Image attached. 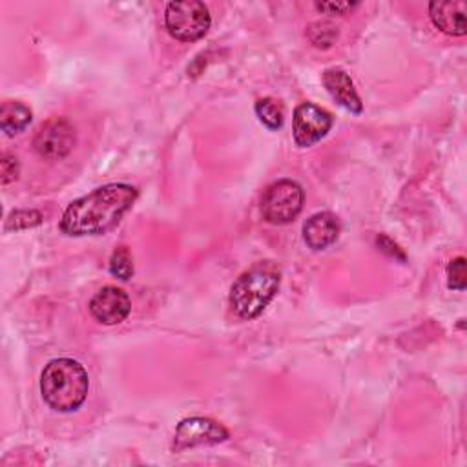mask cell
Here are the masks:
<instances>
[{"mask_svg":"<svg viewBox=\"0 0 467 467\" xmlns=\"http://www.w3.org/2000/svg\"><path fill=\"white\" fill-rule=\"evenodd\" d=\"M137 199V190L124 182L100 186L75 199L60 219L67 235H100L119 224Z\"/></svg>","mask_w":467,"mask_h":467,"instance_id":"obj_1","label":"cell"},{"mask_svg":"<svg viewBox=\"0 0 467 467\" xmlns=\"http://www.w3.org/2000/svg\"><path fill=\"white\" fill-rule=\"evenodd\" d=\"M73 144H75V130L62 117H53L46 120L36 130L33 139V146L36 153L51 161L66 157L71 151Z\"/></svg>","mask_w":467,"mask_h":467,"instance_id":"obj_7","label":"cell"},{"mask_svg":"<svg viewBox=\"0 0 467 467\" xmlns=\"http://www.w3.org/2000/svg\"><path fill=\"white\" fill-rule=\"evenodd\" d=\"M376 243H378V248H379L381 252H385L387 255H390V257H398V259L405 261V254H403V252L400 250V246H398L392 239H389L387 235H378Z\"/></svg>","mask_w":467,"mask_h":467,"instance_id":"obj_21","label":"cell"},{"mask_svg":"<svg viewBox=\"0 0 467 467\" xmlns=\"http://www.w3.org/2000/svg\"><path fill=\"white\" fill-rule=\"evenodd\" d=\"M447 285L452 290H465L467 277H465V257L458 255L449 261L447 265Z\"/></svg>","mask_w":467,"mask_h":467,"instance_id":"obj_18","label":"cell"},{"mask_svg":"<svg viewBox=\"0 0 467 467\" xmlns=\"http://www.w3.org/2000/svg\"><path fill=\"white\" fill-rule=\"evenodd\" d=\"M0 173H2V184H7L18 177V161L16 157L4 153L0 161Z\"/></svg>","mask_w":467,"mask_h":467,"instance_id":"obj_19","label":"cell"},{"mask_svg":"<svg viewBox=\"0 0 467 467\" xmlns=\"http://www.w3.org/2000/svg\"><path fill=\"white\" fill-rule=\"evenodd\" d=\"M314 5L317 11L327 15H345L347 11H352L354 7H358L356 2H316Z\"/></svg>","mask_w":467,"mask_h":467,"instance_id":"obj_20","label":"cell"},{"mask_svg":"<svg viewBox=\"0 0 467 467\" xmlns=\"http://www.w3.org/2000/svg\"><path fill=\"white\" fill-rule=\"evenodd\" d=\"M339 235V219L332 212H317L303 224V239L312 250H325Z\"/></svg>","mask_w":467,"mask_h":467,"instance_id":"obj_11","label":"cell"},{"mask_svg":"<svg viewBox=\"0 0 467 467\" xmlns=\"http://www.w3.org/2000/svg\"><path fill=\"white\" fill-rule=\"evenodd\" d=\"M131 303L128 294L117 286L100 288L89 301L91 316L104 325H117L130 314Z\"/></svg>","mask_w":467,"mask_h":467,"instance_id":"obj_9","label":"cell"},{"mask_svg":"<svg viewBox=\"0 0 467 467\" xmlns=\"http://www.w3.org/2000/svg\"><path fill=\"white\" fill-rule=\"evenodd\" d=\"M281 274L279 268L270 261L255 263L252 268L243 272L230 288L232 310L241 319L257 317L266 305L274 299L279 288Z\"/></svg>","mask_w":467,"mask_h":467,"instance_id":"obj_3","label":"cell"},{"mask_svg":"<svg viewBox=\"0 0 467 467\" xmlns=\"http://www.w3.org/2000/svg\"><path fill=\"white\" fill-rule=\"evenodd\" d=\"M228 438V431L219 425L217 421L210 418H186L182 420L173 436V449L182 451L188 447H197V445H212V443H221Z\"/></svg>","mask_w":467,"mask_h":467,"instance_id":"obj_8","label":"cell"},{"mask_svg":"<svg viewBox=\"0 0 467 467\" xmlns=\"http://www.w3.org/2000/svg\"><path fill=\"white\" fill-rule=\"evenodd\" d=\"M42 223V213L36 210H16L5 221V232L9 230H24Z\"/></svg>","mask_w":467,"mask_h":467,"instance_id":"obj_17","label":"cell"},{"mask_svg":"<svg viewBox=\"0 0 467 467\" xmlns=\"http://www.w3.org/2000/svg\"><path fill=\"white\" fill-rule=\"evenodd\" d=\"M255 113L259 117V120L270 128V130H277L283 126V120H285V108L279 100L272 99V97H265V99H259L255 102Z\"/></svg>","mask_w":467,"mask_h":467,"instance_id":"obj_14","label":"cell"},{"mask_svg":"<svg viewBox=\"0 0 467 467\" xmlns=\"http://www.w3.org/2000/svg\"><path fill=\"white\" fill-rule=\"evenodd\" d=\"M109 272L126 281L133 275V259H131V254L126 246H120L117 248L113 254H111V259H109Z\"/></svg>","mask_w":467,"mask_h":467,"instance_id":"obj_16","label":"cell"},{"mask_svg":"<svg viewBox=\"0 0 467 467\" xmlns=\"http://www.w3.org/2000/svg\"><path fill=\"white\" fill-rule=\"evenodd\" d=\"M465 2L462 0H447V2H431L429 16L432 24L452 36H463L467 33L465 22Z\"/></svg>","mask_w":467,"mask_h":467,"instance_id":"obj_10","label":"cell"},{"mask_svg":"<svg viewBox=\"0 0 467 467\" xmlns=\"http://www.w3.org/2000/svg\"><path fill=\"white\" fill-rule=\"evenodd\" d=\"M31 109L15 100H5L0 106V128L5 131V135H15L26 130V126L31 122Z\"/></svg>","mask_w":467,"mask_h":467,"instance_id":"obj_13","label":"cell"},{"mask_svg":"<svg viewBox=\"0 0 467 467\" xmlns=\"http://www.w3.org/2000/svg\"><path fill=\"white\" fill-rule=\"evenodd\" d=\"M323 86L327 88L330 97L339 106H343L350 113H361V109H363L361 99H359L350 77L343 69H339V67L327 69L323 73Z\"/></svg>","mask_w":467,"mask_h":467,"instance_id":"obj_12","label":"cell"},{"mask_svg":"<svg viewBox=\"0 0 467 467\" xmlns=\"http://www.w3.org/2000/svg\"><path fill=\"white\" fill-rule=\"evenodd\" d=\"M164 24L175 40L193 42L208 33L212 16L202 2H170L164 11Z\"/></svg>","mask_w":467,"mask_h":467,"instance_id":"obj_4","label":"cell"},{"mask_svg":"<svg viewBox=\"0 0 467 467\" xmlns=\"http://www.w3.org/2000/svg\"><path fill=\"white\" fill-rule=\"evenodd\" d=\"M306 36L312 42V46L327 49V47H330L336 42L337 27L334 24L327 22V20H317V22H312L308 26Z\"/></svg>","mask_w":467,"mask_h":467,"instance_id":"obj_15","label":"cell"},{"mask_svg":"<svg viewBox=\"0 0 467 467\" xmlns=\"http://www.w3.org/2000/svg\"><path fill=\"white\" fill-rule=\"evenodd\" d=\"M330 126L332 115L312 102H303L294 111L292 131L294 140L299 148H308L321 140L328 133Z\"/></svg>","mask_w":467,"mask_h":467,"instance_id":"obj_6","label":"cell"},{"mask_svg":"<svg viewBox=\"0 0 467 467\" xmlns=\"http://www.w3.org/2000/svg\"><path fill=\"white\" fill-rule=\"evenodd\" d=\"M89 389L86 368L71 358L51 359L40 374V392L44 401L60 412L77 410Z\"/></svg>","mask_w":467,"mask_h":467,"instance_id":"obj_2","label":"cell"},{"mask_svg":"<svg viewBox=\"0 0 467 467\" xmlns=\"http://www.w3.org/2000/svg\"><path fill=\"white\" fill-rule=\"evenodd\" d=\"M303 188L290 179L272 182L261 199V213L272 224H286L294 221L303 208Z\"/></svg>","mask_w":467,"mask_h":467,"instance_id":"obj_5","label":"cell"}]
</instances>
